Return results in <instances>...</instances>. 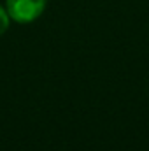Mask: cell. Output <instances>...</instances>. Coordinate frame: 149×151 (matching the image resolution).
Listing matches in <instances>:
<instances>
[{
    "instance_id": "2",
    "label": "cell",
    "mask_w": 149,
    "mask_h": 151,
    "mask_svg": "<svg viewBox=\"0 0 149 151\" xmlns=\"http://www.w3.org/2000/svg\"><path fill=\"white\" fill-rule=\"evenodd\" d=\"M9 21H11V16L7 12V9L0 5V35H4L5 30L9 28Z\"/></svg>"
},
{
    "instance_id": "1",
    "label": "cell",
    "mask_w": 149,
    "mask_h": 151,
    "mask_svg": "<svg viewBox=\"0 0 149 151\" xmlns=\"http://www.w3.org/2000/svg\"><path fill=\"white\" fill-rule=\"evenodd\" d=\"M47 0H5V9L16 23H32L44 12Z\"/></svg>"
}]
</instances>
